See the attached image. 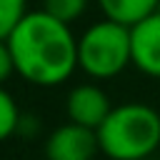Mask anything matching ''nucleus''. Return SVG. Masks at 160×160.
<instances>
[{
	"mask_svg": "<svg viewBox=\"0 0 160 160\" xmlns=\"http://www.w3.org/2000/svg\"><path fill=\"white\" fill-rule=\"evenodd\" d=\"M8 45L15 72L32 85H60L78 68V40L65 22L45 10L28 12L8 38Z\"/></svg>",
	"mask_w": 160,
	"mask_h": 160,
	"instance_id": "1",
	"label": "nucleus"
},
{
	"mask_svg": "<svg viewBox=\"0 0 160 160\" xmlns=\"http://www.w3.org/2000/svg\"><path fill=\"white\" fill-rule=\"evenodd\" d=\"M98 140L110 160H148L160 145V112L145 102H122L98 128Z\"/></svg>",
	"mask_w": 160,
	"mask_h": 160,
	"instance_id": "2",
	"label": "nucleus"
},
{
	"mask_svg": "<svg viewBox=\"0 0 160 160\" xmlns=\"http://www.w3.org/2000/svg\"><path fill=\"white\" fill-rule=\"evenodd\" d=\"M132 62L130 28L115 20L90 25L78 40V65L98 80L120 75Z\"/></svg>",
	"mask_w": 160,
	"mask_h": 160,
	"instance_id": "3",
	"label": "nucleus"
},
{
	"mask_svg": "<svg viewBox=\"0 0 160 160\" xmlns=\"http://www.w3.org/2000/svg\"><path fill=\"white\" fill-rule=\"evenodd\" d=\"M100 152L98 130L65 122L55 128L45 140V158L48 160H95Z\"/></svg>",
	"mask_w": 160,
	"mask_h": 160,
	"instance_id": "4",
	"label": "nucleus"
},
{
	"mask_svg": "<svg viewBox=\"0 0 160 160\" xmlns=\"http://www.w3.org/2000/svg\"><path fill=\"white\" fill-rule=\"evenodd\" d=\"M68 118L70 122L75 125H82V128H90V130H98L105 118L110 115L112 105L108 100V95L98 88V85H75L68 95Z\"/></svg>",
	"mask_w": 160,
	"mask_h": 160,
	"instance_id": "5",
	"label": "nucleus"
},
{
	"mask_svg": "<svg viewBox=\"0 0 160 160\" xmlns=\"http://www.w3.org/2000/svg\"><path fill=\"white\" fill-rule=\"evenodd\" d=\"M130 45L132 65L150 78H160V12H152L130 28Z\"/></svg>",
	"mask_w": 160,
	"mask_h": 160,
	"instance_id": "6",
	"label": "nucleus"
},
{
	"mask_svg": "<svg viewBox=\"0 0 160 160\" xmlns=\"http://www.w3.org/2000/svg\"><path fill=\"white\" fill-rule=\"evenodd\" d=\"M98 2H100L108 20H115L120 25L132 28L135 22H140L148 15L158 12L160 0H98Z\"/></svg>",
	"mask_w": 160,
	"mask_h": 160,
	"instance_id": "7",
	"label": "nucleus"
},
{
	"mask_svg": "<svg viewBox=\"0 0 160 160\" xmlns=\"http://www.w3.org/2000/svg\"><path fill=\"white\" fill-rule=\"evenodd\" d=\"M20 120H22V115H20L12 95L0 85V142L20 130Z\"/></svg>",
	"mask_w": 160,
	"mask_h": 160,
	"instance_id": "8",
	"label": "nucleus"
},
{
	"mask_svg": "<svg viewBox=\"0 0 160 160\" xmlns=\"http://www.w3.org/2000/svg\"><path fill=\"white\" fill-rule=\"evenodd\" d=\"M25 15V0H0V40H8Z\"/></svg>",
	"mask_w": 160,
	"mask_h": 160,
	"instance_id": "9",
	"label": "nucleus"
},
{
	"mask_svg": "<svg viewBox=\"0 0 160 160\" xmlns=\"http://www.w3.org/2000/svg\"><path fill=\"white\" fill-rule=\"evenodd\" d=\"M42 10L52 18H58L60 22L70 25L72 20H78L82 12H85V5L88 0H42Z\"/></svg>",
	"mask_w": 160,
	"mask_h": 160,
	"instance_id": "10",
	"label": "nucleus"
},
{
	"mask_svg": "<svg viewBox=\"0 0 160 160\" xmlns=\"http://www.w3.org/2000/svg\"><path fill=\"white\" fill-rule=\"evenodd\" d=\"M15 72V60H12V52H10V45L8 40H0V85Z\"/></svg>",
	"mask_w": 160,
	"mask_h": 160,
	"instance_id": "11",
	"label": "nucleus"
}]
</instances>
